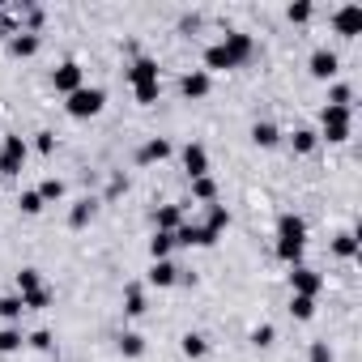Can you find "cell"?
Returning a JSON list of instances; mask_svg holds the SVG:
<instances>
[{
  "label": "cell",
  "mask_w": 362,
  "mask_h": 362,
  "mask_svg": "<svg viewBox=\"0 0 362 362\" xmlns=\"http://www.w3.org/2000/svg\"><path fill=\"white\" fill-rule=\"evenodd\" d=\"M349 128H354V111H349V107H324L315 136L328 141V145H341V141H349Z\"/></svg>",
  "instance_id": "7a4b0ae2"
},
{
  "label": "cell",
  "mask_w": 362,
  "mask_h": 362,
  "mask_svg": "<svg viewBox=\"0 0 362 362\" xmlns=\"http://www.w3.org/2000/svg\"><path fill=\"white\" fill-rule=\"evenodd\" d=\"M153 81H158V60H149V56L132 60V69H128V86H153Z\"/></svg>",
  "instance_id": "9a60e30c"
},
{
  "label": "cell",
  "mask_w": 362,
  "mask_h": 362,
  "mask_svg": "<svg viewBox=\"0 0 362 362\" xmlns=\"http://www.w3.org/2000/svg\"><path fill=\"white\" fill-rule=\"evenodd\" d=\"M184 170H188L192 179H201V175H209V149L192 141V145L184 149Z\"/></svg>",
  "instance_id": "5bb4252c"
},
{
  "label": "cell",
  "mask_w": 362,
  "mask_h": 362,
  "mask_svg": "<svg viewBox=\"0 0 362 362\" xmlns=\"http://www.w3.org/2000/svg\"><path fill=\"white\" fill-rule=\"evenodd\" d=\"M230 69H239V64L230 60V52H226L222 43L205 47V73H230Z\"/></svg>",
  "instance_id": "e0dca14e"
},
{
  "label": "cell",
  "mask_w": 362,
  "mask_h": 362,
  "mask_svg": "<svg viewBox=\"0 0 362 362\" xmlns=\"http://www.w3.org/2000/svg\"><path fill=\"white\" fill-rule=\"evenodd\" d=\"M303 247H307V222L298 214H281L277 218V260L298 269L303 264Z\"/></svg>",
  "instance_id": "6da1fadb"
},
{
  "label": "cell",
  "mask_w": 362,
  "mask_h": 362,
  "mask_svg": "<svg viewBox=\"0 0 362 362\" xmlns=\"http://www.w3.org/2000/svg\"><path fill=\"white\" fill-rule=\"evenodd\" d=\"M252 141H256L260 149H273V145L281 141V132H277V124H269V119H256V124H252Z\"/></svg>",
  "instance_id": "d6986e66"
},
{
  "label": "cell",
  "mask_w": 362,
  "mask_h": 362,
  "mask_svg": "<svg viewBox=\"0 0 362 362\" xmlns=\"http://www.w3.org/2000/svg\"><path fill=\"white\" fill-rule=\"evenodd\" d=\"M35 149H39V153H52V149H56V132H47V128L35 132Z\"/></svg>",
  "instance_id": "60d3db41"
},
{
  "label": "cell",
  "mask_w": 362,
  "mask_h": 362,
  "mask_svg": "<svg viewBox=\"0 0 362 362\" xmlns=\"http://www.w3.org/2000/svg\"><path fill=\"white\" fill-rule=\"evenodd\" d=\"M18 205H22V214H26V218H39V214L47 209V205H43V197H39L35 188H30V192H22V197H18Z\"/></svg>",
  "instance_id": "1f68e13d"
},
{
  "label": "cell",
  "mask_w": 362,
  "mask_h": 362,
  "mask_svg": "<svg viewBox=\"0 0 362 362\" xmlns=\"http://www.w3.org/2000/svg\"><path fill=\"white\" fill-rule=\"evenodd\" d=\"M324 290V277L315 273V269H307V264H298V269H290V294H303V298H315Z\"/></svg>",
  "instance_id": "ba28073f"
},
{
  "label": "cell",
  "mask_w": 362,
  "mask_h": 362,
  "mask_svg": "<svg viewBox=\"0 0 362 362\" xmlns=\"http://www.w3.org/2000/svg\"><path fill=\"white\" fill-rule=\"evenodd\" d=\"M332 30H337L341 39H358V35H362V5H341V9L332 13Z\"/></svg>",
  "instance_id": "52a82bcc"
},
{
  "label": "cell",
  "mask_w": 362,
  "mask_h": 362,
  "mask_svg": "<svg viewBox=\"0 0 362 362\" xmlns=\"http://www.w3.org/2000/svg\"><path fill=\"white\" fill-rule=\"evenodd\" d=\"M103 107H107V90H103V86H81L77 94L64 98V111H69L73 119H94Z\"/></svg>",
  "instance_id": "3957f363"
},
{
  "label": "cell",
  "mask_w": 362,
  "mask_h": 362,
  "mask_svg": "<svg viewBox=\"0 0 362 362\" xmlns=\"http://www.w3.org/2000/svg\"><path fill=\"white\" fill-rule=\"evenodd\" d=\"M39 47H43V39L30 35V30H13V35H9V56H18V60H30Z\"/></svg>",
  "instance_id": "7c38bea8"
},
{
  "label": "cell",
  "mask_w": 362,
  "mask_h": 362,
  "mask_svg": "<svg viewBox=\"0 0 362 362\" xmlns=\"http://www.w3.org/2000/svg\"><path fill=\"white\" fill-rule=\"evenodd\" d=\"M26 136H5V145H0V175L5 179H13V175H22V162H26Z\"/></svg>",
  "instance_id": "277c9868"
},
{
  "label": "cell",
  "mask_w": 362,
  "mask_h": 362,
  "mask_svg": "<svg viewBox=\"0 0 362 362\" xmlns=\"http://www.w3.org/2000/svg\"><path fill=\"white\" fill-rule=\"evenodd\" d=\"M52 86H56V94H64V98H69V94H77V90L86 86V73H81V64H77V60H64V64L52 73Z\"/></svg>",
  "instance_id": "8992f818"
},
{
  "label": "cell",
  "mask_w": 362,
  "mask_h": 362,
  "mask_svg": "<svg viewBox=\"0 0 362 362\" xmlns=\"http://www.w3.org/2000/svg\"><path fill=\"white\" fill-rule=\"evenodd\" d=\"M349 98H354V90H349V86H341V81L328 90V107H349Z\"/></svg>",
  "instance_id": "f35d334b"
},
{
  "label": "cell",
  "mask_w": 362,
  "mask_h": 362,
  "mask_svg": "<svg viewBox=\"0 0 362 362\" xmlns=\"http://www.w3.org/2000/svg\"><path fill=\"white\" fill-rule=\"evenodd\" d=\"M145 281H149V286H158V290H166V286H175V281H179V269H175L170 260H153V264H149V273H145Z\"/></svg>",
  "instance_id": "2e32d148"
},
{
  "label": "cell",
  "mask_w": 362,
  "mask_h": 362,
  "mask_svg": "<svg viewBox=\"0 0 362 362\" xmlns=\"http://www.w3.org/2000/svg\"><path fill=\"white\" fill-rule=\"evenodd\" d=\"M307 69H311V77H315V81H332V77H337V69H341V60H337V52L315 47V52H311V60H307Z\"/></svg>",
  "instance_id": "30bf717a"
},
{
  "label": "cell",
  "mask_w": 362,
  "mask_h": 362,
  "mask_svg": "<svg viewBox=\"0 0 362 362\" xmlns=\"http://www.w3.org/2000/svg\"><path fill=\"white\" fill-rule=\"evenodd\" d=\"M26 345V337H22V328H0V354H13V349H22Z\"/></svg>",
  "instance_id": "f546056e"
},
{
  "label": "cell",
  "mask_w": 362,
  "mask_h": 362,
  "mask_svg": "<svg viewBox=\"0 0 362 362\" xmlns=\"http://www.w3.org/2000/svg\"><path fill=\"white\" fill-rule=\"evenodd\" d=\"M192 197L205 201V205H214V201H218V184H214L209 175H201V179H192Z\"/></svg>",
  "instance_id": "f1b7e54d"
},
{
  "label": "cell",
  "mask_w": 362,
  "mask_h": 362,
  "mask_svg": "<svg viewBox=\"0 0 362 362\" xmlns=\"http://www.w3.org/2000/svg\"><path fill=\"white\" fill-rule=\"evenodd\" d=\"M170 247H175V235L153 230V239H149V256H153V260H170Z\"/></svg>",
  "instance_id": "7402d4cb"
},
{
  "label": "cell",
  "mask_w": 362,
  "mask_h": 362,
  "mask_svg": "<svg viewBox=\"0 0 362 362\" xmlns=\"http://www.w3.org/2000/svg\"><path fill=\"white\" fill-rule=\"evenodd\" d=\"M332 256L354 260V256H358V235H354V230H341V235L332 239Z\"/></svg>",
  "instance_id": "ffe728a7"
},
{
  "label": "cell",
  "mask_w": 362,
  "mask_h": 362,
  "mask_svg": "<svg viewBox=\"0 0 362 362\" xmlns=\"http://www.w3.org/2000/svg\"><path fill=\"white\" fill-rule=\"evenodd\" d=\"M119 192H128V179H124V175H115V179H111V188H107V197H119Z\"/></svg>",
  "instance_id": "ee69618b"
},
{
  "label": "cell",
  "mask_w": 362,
  "mask_h": 362,
  "mask_svg": "<svg viewBox=\"0 0 362 362\" xmlns=\"http://www.w3.org/2000/svg\"><path fill=\"white\" fill-rule=\"evenodd\" d=\"M209 90H214V77L205 69H192V73H184V81H179V94L184 98H205Z\"/></svg>",
  "instance_id": "8fae6325"
},
{
  "label": "cell",
  "mask_w": 362,
  "mask_h": 362,
  "mask_svg": "<svg viewBox=\"0 0 362 362\" xmlns=\"http://www.w3.org/2000/svg\"><path fill=\"white\" fill-rule=\"evenodd\" d=\"M290 315H294V320H311V315H315V298L290 294Z\"/></svg>",
  "instance_id": "d6a6232c"
},
{
  "label": "cell",
  "mask_w": 362,
  "mask_h": 362,
  "mask_svg": "<svg viewBox=\"0 0 362 362\" xmlns=\"http://www.w3.org/2000/svg\"><path fill=\"white\" fill-rule=\"evenodd\" d=\"M124 311H128V315H145V311H149L141 286H128V290H124Z\"/></svg>",
  "instance_id": "484cf974"
},
{
  "label": "cell",
  "mask_w": 362,
  "mask_h": 362,
  "mask_svg": "<svg viewBox=\"0 0 362 362\" xmlns=\"http://www.w3.org/2000/svg\"><path fill=\"white\" fill-rule=\"evenodd\" d=\"M119 354L124 358H141L145 354V337L141 332H119Z\"/></svg>",
  "instance_id": "4316f807"
},
{
  "label": "cell",
  "mask_w": 362,
  "mask_h": 362,
  "mask_svg": "<svg viewBox=\"0 0 362 362\" xmlns=\"http://www.w3.org/2000/svg\"><path fill=\"white\" fill-rule=\"evenodd\" d=\"M170 158V141L166 136H153V141H145L141 149H136V166H149V162H166Z\"/></svg>",
  "instance_id": "4fadbf2b"
},
{
  "label": "cell",
  "mask_w": 362,
  "mask_h": 362,
  "mask_svg": "<svg viewBox=\"0 0 362 362\" xmlns=\"http://www.w3.org/2000/svg\"><path fill=\"white\" fill-rule=\"evenodd\" d=\"M35 192L43 197V205H56V201L64 197V184H60V179H43V184H39Z\"/></svg>",
  "instance_id": "836d02e7"
},
{
  "label": "cell",
  "mask_w": 362,
  "mask_h": 362,
  "mask_svg": "<svg viewBox=\"0 0 362 362\" xmlns=\"http://www.w3.org/2000/svg\"><path fill=\"white\" fill-rule=\"evenodd\" d=\"M26 345H35V349L52 354V345H56V341H52V332H47V328H39V332H30V337H26Z\"/></svg>",
  "instance_id": "ab89813d"
},
{
  "label": "cell",
  "mask_w": 362,
  "mask_h": 362,
  "mask_svg": "<svg viewBox=\"0 0 362 362\" xmlns=\"http://www.w3.org/2000/svg\"><path fill=\"white\" fill-rule=\"evenodd\" d=\"M52 303H56V294H52L47 286H43V290H30V294H22V307H26V311H47Z\"/></svg>",
  "instance_id": "603a6c76"
},
{
  "label": "cell",
  "mask_w": 362,
  "mask_h": 362,
  "mask_svg": "<svg viewBox=\"0 0 362 362\" xmlns=\"http://www.w3.org/2000/svg\"><path fill=\"white\" fill-rule=\"evenodd\" d=\"M18 290H22V294L43 290V273H39V269H22V273H18Z\"/></svg>",
  "instance_id": "e575fe53"
},
{
  "label": "cell",
  "mask_w": 362,
  "mask_h": 362,
  "mask_svg": "<svg viewBox=\"0 0 362 362\" xmlns=\"http://www.w3.org/2000/svg\"><path fill=\"white\" fill-rule=\"evenodd\" d=\"M311 362H337L332 349H328V341H315V345H311Z\"/></svg>",
  "instance_id": "b9f144b4"
},
{
  "label": "cell",
  "mask_w": 362,
  "mask_h": 362,
  "mask_svg": "<svg viewBox=\"0 0 362 362\" xmlns=\"http://www.w3.org/2000/svg\"><path fill=\"white\" fill-rule=\"evenodd\" d=\"M205 226H209V230H214V235H218V239H222V230H226V226H230V209H226V205H218V201H214V205H209V218H205Z\"/></svg>",
  "instance_id": "44dd1931"
},
{
  "label": "cell",
  "mask_w": 362,
  "mask_h": 362,
  "mask_svg": "<svg viewBox=\"0 0 362 362\" xmlns=\"http://www.w3.org/2000/svg\"><path fill=\"white\" fill-rule=\"evenodd\" d=\"M205 354H209V341H205L201 332H184V358L197 362V358H205Z\"/></svg>",
  "instance_id": "83f0119b"
},
{
  "label": "cell",
  "mask_w": 362,
  "mask_h": 362,
  "mask_svg": "<svg viewBox=\"0 0 362 362\" xmlns=\"http://www.w3.org/2000/svg\"><path fill=\"white\" fill-rule=\"evenodd\" d=\"M158 94H162V81H153V86H132V98H136L141 107H149V103H158Z\"/></svg>",
  "instance_id": "8d00e7d4"
},
{
  "label": "cell",
  "mask_w": 362,
  "mask_h": 362,
  "mask_svg": "<svg viewBox=\"0 0 362 362\" xmlns=\"http://www.w3.org/2000/svg\"><path fill=\"white\" fill-rule=\"evenodd\" d=\"M39 26H43V9H26V30L35 35Z\"/></svg>",
  "instance_id": "7bdbcfd3"
},
{
  "label": "cell",
  "mask_w": 362,
  "mask_h": 362,
  "mask_svg": "<svg viewBox=\"0 0 362 362\" xmlns=\"http://www.w3.org/2000/svg\"><path fill=\"white\" fill-rule=\"evenodd\" d=\"M90 218H94V201H90V197H81V201L73 205V214H69V226H73V230H81Z\"/></svg>",
  "instance_id": "d4e9b609"
},
{
  "label": "cell",
  "mask_w": 362,
  "mask_h": 362,
  "mask_svg": "<svg viewBox=\"0 0 362 362\" xmlns=\"http://www.w3.org/2000/svg\"><path fill=\"white\" fill-rule=\"evenodd\" d=\"M222 47L230 52V60H235L239 69H243V64H247V60L256 56V39H252V35H243V30H226V39H222Z\"/></svg>",
  "instance_id": "9c48e42d"
},
{
  "label": "cell",
  "mask_w": 362,
  "mask_h": 362,
  "mask_svg": "<svg viewBox=\"0 0 362 362\" xmlns=\"http://www.w3.org/2000/svg\"><path fill=\"white\" fill-rule=\"evenodd\" d=\"M290 145H294V153H315V145H320V136H315L311 128H294V136H290Z\"/></svg>",
  "instance_id": "cb8c5ba5"
},
{
  "label": "cell",
  "mask_w": 362,
  "mask_h": 362,
  "mask_svg": "<svg viewBox=\"0 0 362 362\" xmlns=\"http://www.w3.org/2000/svg\"><path fill=\"white\" fill-rule=\"evenodd\" d=\"M153 222H158V230H166V235H175L179 226H184V205H162V209L153 214Z\"/></svg>",
  "instance_id": "ac0fdd59"
},
{
  "label": "cell",
  "mask_w": 362,
  "mask_h": 362,
  "mask_svg": "<svg viewBox=\"0 0 362 362\" xmlns=\"http://www.w3.org/2000/svg\"><path fill=\"white\" fill-rule=\"evenodd\" d=\"M214 243H218V235L205 222H184L175 230V247H214Z\"/></svg>",
  "instance_id": "5b68a950"
},
{
  "label": "cell",
  "mask_w": 362,
  "mask_h": 362,
  "mask_svg": "<svg viewBox=\"0 0 362 362\" xmlns=\"http://www.w3.org/2000/svg\"><path fill=\"white\" fill-rule=\"evenodd\" d=\"M273 337H277V328H273V324H256L247 341H252L256 349H269V345H273Z\"/></svg>",
  "instance_id": "d590c367"
},
{
  "label": "cell",
  "mask_w": 362,
  "mask_h": 362,
  "mask_svg": "<svg viewBox=\"0 0 362 362\" xmlns=\"http://www.w3.org/2000/svg\"><path fill=\"white\" fill-rule=\"evenodd\" d=\"M22 311H26V307H22V294H5V298H0V315H5L9 324H18Z\"/></svg>",
  "instance_id": "4dcf8cb0"
},
{
  "label": "cell",
  "mask_w": 362,
  "mask_h": 362,
  "mask_svg": "<svg viewBox=\"0 0 362 362\" xmlns=\"http://www.w3.org/2000/svg\"><path fill=\"white\" fill-rule=\"evenodd\" d=\"M311 13H315V9H311V0H298V5H290V9H286V18H290L294 26H303V22H311Z\"/></svg>",
  "instance_id": "74e56055"
}]
</instances>
